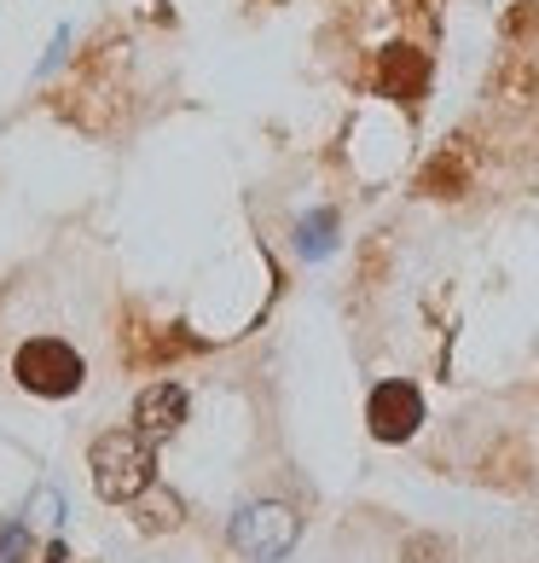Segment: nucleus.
I'll return each instance as SVG.
<instances>
[{"label":"nucleus","mask_w":539,"mask_h":563,"mask_svg":"<svg viewBox=\"0 0 539 563\" xmlns=\"http://www.w3.org/2000/svg\"><path fill=\"white\" fill-rule=\"evenodd\" d=\"M424 88H429V58L418 47H389L378 58V93L401 99V106H418Z\"/></svg>","instance_id":"nucleus-6"},{"label":"nucleus","mask_w":539,"mask_h":563,"mask_svg":"<svg viewBox=\"0 0 539 563\" xmlns=\"http://www.w3.org/2000/svg\"><path fill=\"white\" fill-rule=\"evenodd\" d=\"M366 424L378 442H412L424 424V395L418 384H406V378H383L378 389H371V401H366Z\"/></svg>","instance_id":"nucleus-4"},{"label":"nucleus","mask_w":539,"mask_h":563,"mask_svg":"<svg viewBox=\"0 0 539 563\" xmlns=\"http://www.w3.org/2000/svg\"><path fill=\"white\" fill-rule=\"evenodd\" d=\"M24 517H30L24 529H35V523H41V529H58V523H65V499H58V488H35Z\"/></svg>","instance_id":"nucleus-9"},{"label":"nucleus","mask_w":539,"mask_h":563,"mask_svg":"<svg viewBox=\"0 0 539 563\" xmlns=\"http://www.w3.org/2000/svg\"><path fill=\"white\" fill-rule=\"evenodd\" d=\"M296 534H302V517L290 506H279V499H256V506H244L233 517V547L250 563H279L296 547Z\"/></svg>","instance_id":"nucleus-3"},{"label":"nucleus","mask_w":539,"mask_h":563,"mask_svg":"<svg viewBox=\"0 0 539 563\" xmlns=\"http://www.w3.org/2000/svg\"><path fill=\"white\" fill-rule=\"evenodd\" d=\"M186 412H192V395H186V384H151L134 401V435H145V442H169V435L186 424Z\"/></svg>","instance_id":"nucleus-5"},{"label":"nucleus","mask_w":539,"mask_h":563,"mask_svg":"<svg viewBox=\"0 0 539 563\" xmlns=\"http://www.w3.org/2000/svg\"><path fill=\"white\" fill-rule=\"evenodd\" d=\"M12 378L30 395H41V401H65V395H76L81 378H88V361H81L65 338H30L12 354Z\"/></svg>","instance_id":"nucleus-2"},{"label":"nucleus","mask_w":539,"mask_h":563,"mask_svg":"<svg viewBox=\"0 0 539 563\" xmlns=\"http://www.w3.org/2000/svg\"><path fill=\"white\" fill-rule=\"evenodd\" d=\"M330 244H337V210L302 216V227H296V250H302V256L319 262V256H330Z\"/></svg>","instance_id":"nucleus-7"},{"label":"nucleus","mask_w":539,"mask_h":563,"mask_svg":"<svg viewBox=\"0 0 539 563\" xmlns=\"http://www.w3.org/2000/svg\"><path fill=\"white\" fill-rule=\"evenodd\" d=\"M88 471H93L99 499L134 506V499L157 483V448L134 430H105V435H93V448H88Z\"/></svg>","instance_id":"nucleus-1"},{"label":"nucleus","mask_w":539,"mask_h":563,"mask_svg":"<svg viewBox=\"0 0 539 563\" xmlns=\"http://www.w3.org/2000/svg\"><path fill=\"white\" fill-rule=\"evenodd\" d=\"M139 499H151V506H145V517H139V529H151V534H157V529H175V523H180V499H175V494H162L157 483L145 488Z\"/></svg>","instance_id":"nucleus-8"},{"label":"nucleus","mask_w":539,"mask_h":563,"mask_svg":"<svg viewBox=\"0 0 539 563\" xmlns=\"http://www.w3.org/2000/svg\"><path fill=\"white\" fill-rule=\"evenodd\" d=\"M41 563H70V552H65V540H53V547L41 552Z\"/></svg>","instance_id":"nucleus-11"},{"label":"nucleus","mask_w":539,"mask_h":563,"mask_svg":"<svg viewBox=\"0 0 539 563\" xmlns=\"http://www.w3.org/2000/svg\"><path fill=\"white\" fill-rule=\"evenodd\" d=\"M24 558H30V529L7 523V529H0V563H24Z\"/></svg>","instance_id":"nucleus-10"}]
</instances>
